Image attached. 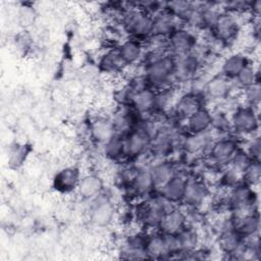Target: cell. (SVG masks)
Returning a JSON list of instances; mask_svg holds the SVG:
<instances>
[{"label": "cell", "instance_id": "cell-5", "mask_svg": "<svg viewBox=\"0 0 261 261\" xmlns=\"http://www.w3.org/2000/svg\"><path fill=\"white\" fill-rule=\"evenodd\" d=\"M174 56V55H173ZM175 57V84H187L203 70V58L197 51Z\"/></svg>", "mask_w": 261, "mask_h": 261}, {"label": "cell", "instance_id": "cell-35", "mask_svg": "<svg viewBox=\"0 0 261 261\" xmlns=\"http://www.w3.org/2000/svg\"><path fill=\"white\" fill-rule=\"evenodd\" d=\"M247 154L250 156L252 160H259L260 161V154H261V140L258 135L252 136L249 141L247 142L246 148L244 149Z\"/></svg>", "mask_w": 261, "mask_h": 261}, {"label": "cell", "instance_id": "cell-9", "mask_svg": "<svg viewBox=\"0 0 261 261\" xmlns=\"http://www.w3.org/2000/svg\"><path fill=\"white\" fill-rule=\"evenodd\" d=\"M151 137L139 127H135L123 136L124 159L134 160L144 155L150 147Z\"/></svg>", "mask_w": 261, "mask_h": 261}, {"label": "cell", "instance_id": "cell-19", "mask_svg": "<svg viewBox=\"0 0 261 261\" xmlns=\"http://www.w3.org/2000/svg\"><path fill=\"white\" fill-rule=\"evenodd\" d=\"M188 224V218L185 210L174 206L167 210L163 215L158 230L163 233L175 234Z\"/></svg>", "mask_w": 261, "mask_h": 261}, {"label": "cell", "instance_id": "cell-12", "mask_svg": "<svg viewBox=\"0 0 261 261\" xmlns=\"http://www.w3.org/2000/svg\"><path fill=\"white\" fill-rule=\"evenodd\" d=\"M184 22L175 17L169 10L164 7L162 10L153 15L152 36L167 39L175 30L182 28Z\"/></svg>", "mask_w": 261, "mask_h": 261}, {"label": "cell", "instance_id": "cell-18", "mask_svg": "<svg viewBox=\"0 0 261 261\" xmlns=\"http://www.w3.org/2000/svg\"><path fill=\"white\" fill-rule=\"evenodd\" d=\"M202 106H204L202 98L186 92L175 100L171 110L174 117L180 121L186 120Z\"/></svg>", "mask_w": 261, "mask_h": 261}, {"label": "cell", "instance_id": "cell-4", "mask_svg": "<svg viewBox=\"0 0 261 261\" xmlns=\"http://www.w3.org/2000/svg\"><path fill=\"white\" fill-rule=\"evenodd\" d=\"M90 222L97 227H107L115 219L116 208L111 198L104 194V191L90 200L88 210Z\"/></svg>", "mask_w": 261, "mask_h": 261}, {"label": "cell", "instance_id": "cell-1", "mask_svg": "<svg viewBox=\"0 0 261 261\" xmlns=\"http://www.w3.org/2000/svg\"><path fill=\"white\" fill-rule=\"evenodd\" d=\"M121 24L123 31L129 35V38L144 42L152 36L153 16L135 8L130 3V8L122 13Z\"/></svg>", "mask_w": 261, "mask_h": 261}, {"label": "cell", "instance_id": "cell-28", "mask_svg": "<svg viewBox=\"0 0 261 261\" xmlns=\"http://www.w3.org/2000/svg\"><path fill=\"white\" fill-rule=\"evenodd\" d=\"M98 66L101 71L105 73H116L125 68L124 64L122 63L117 49L111 48L106 50L99 58Z\"/></svg>", "mask_w": 261, "mask_h": 261}, {"label": "cell", "instance_id": "cell-33", "mask_svg": "<svg viewBox=\"0 0 261 261\" xmlns=\"http://www.w3.org/2000/svg\"><path fill=\"white\" fill-rule=\"evenodd\" d=\"M252 161L253 160L250 158L247 152L244 149L240 148L233 155L228 166L232 168L234 171H237L238 173L242 174L243 176V173L245 172V170L248 168V166L251 164Z\"/></svg>", "mask_w": 261, "mask_h": 261}, {"label": "cell", "instance_id": "cell-3", "mask_svg": "<svg viewBox=\"0 0 261 261\" xmlns=\"http://www.w3.org/2000/svg\"><path fill=\"white\" fill-rule=\"evenodd\" d=\"M231 132L241 137L258 135L259 116L258 110L246 104L239 105L230 112Z\"/></svg>", "mask_w": 261, "mask_h": 261}, {"label": "cell", "instance_id": "cell-10", "mask_svg": "<svg viewBox=\"0 0 261 261\" xmlns=\"http://www.w3.org/2000/svg\"><path fill=\"white\" fill-rule=\"evenodd\" d=\"M232 88L233 82L218 72L208 77L204 89V98L216 102L225 100L229 97Z\"/></svg>", "mask_w": 261, "mask_h": 261}, {"label": "cell", "instance_id": "cell-11", "mask_svg": "<svg viewBox=\"0 0 261 261\" xmlns=\"http://www.w3.org/2000/svg\"><path fill=\"white\" fill-rule=\"evenodd\" d=\"M187 182L188 176L177 171L162 187L157 189V194L167 202L176 205L182 201Z\"/></svg>", "mask_w": 261, "mask_h": 261}, {"label": "cell", "instance_id": "cell-20", "mask_svg": "<svg viewBox=\"0 0 261 261\" xmlns=\"http://www.w3.org/2000/svg\"><path fill=\"white\" fill-rule=\"evenodd\" d=\"M104 191L103 179L96 173L82 175L76 189L77 195L86 201H90Z\"/></svg>", "mask_w": 261, "mask_h": 261}, {"label": "cell", "instance_id": "cell-29", "mask_svg": "<svg viewBox=\"0 0 261 261\" xmlns=\"http://www.w3.org/2000/svg\"><path fill=\"white\" fill-rule=\"evenodd\" d=\"M211 132L221 136H228L231 133L230 113L223 108L211 110Z\"/></svg>", "mask_w": 261, "mask_h": 261}, {"label": "cell", "instance_id": "cell-30", "mask_svg": "<svg viewBox=\"0 0 261 261\" xmlns=\"http://www.w3.org/2000/svg\"><path fill=\"white\" fill-rule=\"evenodd\" d=\"M103 154L111 161H119L124 159L123 136L115 134L105 144L102 145Z\"/></svg>", "mask_w": 261, "mask_h": 261}, {"label": "cell", "instance_id": "cell-7", "mask_svg": "<svg viewBox=\"0 0 261 261\" xmlns=\"http://www.w3.org/2000/svg\"><path fill=\"white\" fill-rule=\"evenodd\" d=\"M211 32L215 41L221 45L232 43L240 33V24L237 15L222 11Z\"/></svg>", "mask_w": 261, "mask_h": 261}, {"label": "cell", "instance_id": "cell-17", "mask_svg": "<svg viewBox=\"0 0 261 261\" xmlns=\"http://www.w3.org/2000/svg\"><path fill=\"white\" fill-rule=\"evenodd\" d=\"M233 229L245 240L258 236L260 221L257 211L231 216Z\"/></svg>", "mask_w": 261, "mask_h": 261}, {"label": "cell", "instance_id": "cell-13", "mask_svg": "<svg viewBox=\"0 0 261 261\" xmlns=\"http://www.w3.org/2000/svg\"><path fill=\"white\" fill-rule=\"evenodd\" d=\"M116 49L125 67L139 65L142 62L146 51L145 43L134 38H128L127 40L121 42L118 46H116Z\"/></svg>", "mask_w": 261, "mask_h": 261}, {"label": "cell", "instance_id": "cell-34", "mask_svg": "<svg viewBox=\"0 0 261 261\" xmlns=\"http://www.w3.org/2000/svg\"><path fill=\"white\" fill-rule=\"evenodd\" d=\"M261 177V165L259 160H253L243 173V181L255 187L259 184Z\"/></svg>", "mask_w": 261, "mask_h": 261}, {"label": "cell", "instance_id": "cell-27", "mask_svg": "<svg viewBox=\"0 0 261 261\" xmlns=\"http://www.w3.org/2000/svg\"><path fill=\"white\" fill-rule=\"evenodd\" d=\"M175 234L178 241L180 254H190L191 252L197 250L200 237L194 225L188 223L179 232Z\"/></svg>", "mask_w": 261, "mask_h": 261}, {"label": "cell", "instance_id": "cell-6", "mask_svg": "<svg viewBox=\"0 0 261 261\" xmlns=\"http://www.w3.org/2000/svg\"><path fill=\"white\" fill-rule=\"evenodd\" d=\"M239 149V144L234 138H231L229 135L221 136L213 140L205 156L213 164L226 167L229 165L230 160Z\"/></svg>", "mask_w": 261, "mask_h": 261}, {"label": "cell", "instance_id": "cell-14", "mask_svg": "<svg viewBox=\"0 0 261 261\" xmlns=\"http://www.w3.org/2000/svg\"><path fill=\"white\" fill-rule=\"evenodd\" d=\"M82 173L76 166H66L56 172L53 178V188L62 194L76 192Z\"/></svg>", "mask_w": 261, "mask_h": 261}, {"label": "cell", "instance_id": "cell-25", "mask_svg": "<svg viewBox=\"0 0 261 261\" xmlns=\"http://www.w3.org/2000/svg\"><path fill=\"white\" fill-rule=\"evenodd\" d=\"M149 168L156 190L162 187L177 172L175 164L168 159L157 160V162L149 166Z\"/></svg>", "mask_w": 261, "mask_h": 261}, {"label": "cell", "instance_id": "cell-15", "mask_svg": "<svg viewBox=\"0 0 261 261\" xmlns=\"http://www.w3.org/2000/svg\"><path fill=\"white\" fill-rule=\"evenodd\" d=\"M209 194V189L203 180L197 178H188L181 203L188 208L199 209L205 203Z\"/></svg>", "mask_w": 261, "mask_h": 261}, {"label": "cell", "instance_id": "cell-32", "mask_svg": "<svg viewBox=\"0 0 261 261\" xmlns=\"http://www.w3.org/2000/svg\"><path fill=\"white\" fill-rule=\"evenodd\" d=\"M241 91H242V97L245 101V104L258 110L257 108H258L260 98H261L260 83H255L249 87L242 89Z\"/></svg>", "mask_w": 261, "mask_h": 261}, {"label": "cell", "instance_id": "cell-26", "mask_svg": "<svg viewBox=\"0 0 261 261\" xmlns=\"http://www.w3.org/2000/svg\"><path fill=\"white\" fill-rule=\"evenodd\" d=\"M146 255L147 258H169L163 232L157 230L147 236Z\"/></svg>", "mask_w": 261, "mask_h": 261}, {"label": "cell", "instance_id": "cell-31", "mask_svg": "<svg viewBox=\"0 0 261 261\" xmlns=\"http://www.w3.org/2000/svg\"><path fill=\"white\" fill-rule=\"evenodd\" d=\"M232 82H234L233 85H237L240 90L255 83H259V69L250 63L240 71V73L232 80Z\"/></svg>", "mask_w": 261, "mask_h": 261}, {"label": "cell", "instance_id": "cell-22", "mask_svg": "<svg viewBox=\"0 0 261 261\" xmlns=\"http://www.w3.org/2000/svg\"><path fill=\"white\" fill-rule=\"evenodd\" d=\"M156 90L149 87L132 95L129 106L143 116L152 114L154 111Z\"/></svg>", "mask_w": 261, "mask_h": 261}, {"label": "cell", "instance_id": "cell-23", "mask_svg": "<svg viewBox=\"0 0 261 261\" xmlns=\"http://www.w3.org/2000/svg\"><path fill=\"white\" fill-rule=\"evenodd\" d=\"M250 63L251 61L247 55L242 52H234L222 60L219 73L232 81L240 73V71Z\"/></svg>", "mask_w": 261, "mask_h": 261}, {"label": "cell", "instance_id": "cell-21", "mask_svg": "<svg viewBox=\"0 0 261 261\" xmlns=\"http://www.w3.org/2000/svg\"><path fill=\"white\" fill-rule=\"evenodd\" d=\"M186 130L188 134H200L211 130V110L202 106L186 120Z\"/></svg>", "mask_w": 261, "mask_h": 261}, {"label": "cell", "instance_id": "cell-16", "mask_svg": "<svg viewBox=\"0 0 261 261\" xmlns=\"http://www.w3.org/2000/svg\"><path fill=\"white\" fill-rule=\"evenodd\" d=\"M212 134L211 130L200 134H188L184 137L180 148L187 155H205L214 140Z\"/></svg>", "mask_w": 261, "mask_h": 261}, {"label": "cell", "instance_id": "cell-24", "mask_svg": "<svg viewBox=\"0 0 261 261\" xmlns=\"http://www.w3.org/2000/svg\"><path fill=\"white\" fill-rule=\"evenodd\" d=\"M89 134L91 139L97 144H105L113 135L115 130L111 121V118L98 117L95 119L89 127Z\"/></svg>", "mask_w": 261, "mask_h": 261}, {"label": "cell", "instance_id": "cell-2", "mask_svg": "<svg viewBox=\"0 0 261 261\" xmlns=\"http://www.w3.org/2000/svg\"><path fill=\"white\" fill-rule=\"evenodd\" d=\"M257 200L254 187L242 181L228 191L226 204L233 215H241L254 212Z\"/></svg>", "mask_w": 261, "mask_h": 261}, {"label": "cell", "instance_id": "cell-8", "mask_svg": "<svg viewBox=\"0 0 261 261\" xmlns=\"http://www.w3.org/2000/svg\"><path fill=\"white\" fill-rule=\"evenodd\" d=\"M168 52L174 56L196 51L198 39L195 32L182 27L175 30L168 38Z\"/></svg>", "mask_w": 261, "mask_h": 261}]
</instances>
